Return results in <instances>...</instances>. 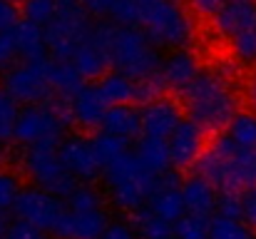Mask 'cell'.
Returning <instances> with one entry per match:
<instances>
[{"mask_svg": "<svg viewBox=\"0 0 256 239\" xmlns=\"http://www.w3.org/2000/svg\"><path fill=\"white\" fill-rule=\"evenodd\" d=\"M182 197H184V207L186 212L192 214H202V217H212L216 212V199H219V189L206 179L202 177L199 172L186 177L182 184Z\"/></svg>", "mask_w": 256, "mask_h": 239, "instance_id": "19", "label": "cell"}, {"mask_svg": "<svg viewBox=\"0 0 256 239\" xmlns=\"http://www.w3.org/2000/svg\"><path fill=\"white\" fill-rule=\"evenodd\" d=\"M12 35H15V43H18L20 60H25V63H42V60L50 58L48 43H45V28L20 18V23L12 28Z\"/></svg>", "mask_w": 256, "mask_h": 239, "instance_id": "23", "label": "cell"}, {"mask_svg": "<svg viewBox=\"0 0 256 239\" xmlns=\"http://www.w3.org/2000/svg\"><path fill=\"white\" fill-rule=\"evenodd\" d=\"M58 152L65 164V169L78 182H94L102 177V162L94 150V140L82 132H65V137L58 142Z\"/></svg>", "mask_w": 256, "mask_h": 239, "instance_id": "13", "label": "cell"}, {"mask_svg": "<svg viewBox=\"0 0 256 239\" xmlns=\"http://www.w3.org/2000/svg\"><path fill=\"white\" fill-rule=\"evenodd\" d=\"M214 214L239 217L242 219V192H236V189H219V199H216V212Z\"/></svg>", "mask_w": 256, "mask_h": 239, "instance_id": "35", "label": "cell"}, {"mask_svg": "<svg viewBox=\"0 0 256 239\" xmlns=\"http://www.w3.org/2000/svg\"><path fill=\"white\" fill-rule=\"evenodd\" d=\"M242 219L256 229V184L242 192Z\"/></svg>", "mask_w": 256, "mask_h": 239, "instance_id": "38", "label": "cell"}, {"mask_svg": "<svg viewBox=\"0 0 256 239\" xmlns=\"http://www.w3.org/2000/svg\"><path fill=\"white\" fill-rule=\"evenodd\" d=\"M100 239H140V234H137L134 224H130L124 219H117V222H110L107 224V229L102 232Z\"/></svg>", "mask_w": 256, "mask_h": 239, "instance_id": "37", "label": "cell"}, {"mask_svg": "<svg viewBox=\"0 0 256 239\" xmlns=\"http://www.w3.org/2000/svg\"><path fill=\"white\" fill-rule=\"evenodd\" d=\"M182 110L204 132H224L226 122L239 110V92L232 73L222 65L202 68L182 90Z\"/></svg>", "mask_w": 256, "mask_h": 239, "instance_id": "1", "label": "cell"}, {"mask_svg": "<svg viewBox=\"0 0 256 239\" xmlns=\"http://www.w3.org/2000/svg\"><path fill=\"white\" fill-rule=\"evenodd\" d=\"M92 140H94V150H97L100 162H102V169H104L107 164L117 162L122 155L130 152V142H127V140H120V137H114V135H107V132H102V130H100Z\"/></svg>", "mask_w": 256, "mask_h": 239, "instance_id": "29", "label": "cell"}, {"mask_svg": "<svg viewBox=\"0 0 256 239\" xmlns=\"http://www.w3.org/2000/svg\"><path fill=\"white\" fill-rule=\"evenodd\" d=\"M2 239H55V237H50L48 232H40L38 227H30V224L15 219L12 224H8Z\"/></svg>", "mask_w": 256, "mask_h": 239, "instance_id": "36", "label": "cell"}, {"mask_svg": "<svg viewBox=\"0 0 256 239\" xmlns=\"http://www.w3.org/2000/svg\"><path fill=\"white\" fill-rule=\"evenodd\" d=\"M70 63L75 65V70H78L87 82H90V80H100L107 70H112L110 55H107L104 45L92 35V30H90V35L85 38V43L75 50V55L70 58Z\"/></svg>", "mask_w": 256, "mask_h": 239, "instance_id": "20", "label": "cell"}, {"mask_svg": "<svg viewBox=\"0 0 256 239\" xmlns=\"http://www.w3.org/2000/svg\"><path fill=\"white\" fill-rule=\"evenodd\" d=\"M50 60V58H48ZM48 60L42 63H18L8 73H2V90L18 105H38L50 102L55 97L48 78Z\"/></svg>", "mask_w": 256, "mask_h": 239, "instance_id": "12", "label": "cell"}, {"mask_svg": "<svg viewBox=\"0 0 256 239\" xmlns=\"http://www.w3.org/2000/svg\"><path fill=\"white\" fill-rule=\"evenodd\" d=\"M65 204L68 212L55 232V239H100L112 222L104 197L92 182H78L65 197Z\"/></svg>", "mask_w": 256, "mask_h": 239, "instance_id": "7", "label": "cell"}, {"mask_svg": "<svg viewBox=\"0 0 256 239\" xmlns=\"http://www.w3.org/2000/svg\"><path fill=\"white\" fill-rule=\"evenodd\" d=\"M48 78H50V85H52V92L55 97L65 100L70 97L78 87H82L87 80L75 70V65L70 60H48Z\"/></svg>", "mask_w": 256, "mask_h": 239, "instance_id": "25", "label": "cell"}, {"mask_svg": "<svg viewBox=\"0 0 256 239\" xmlns=\"http://www.w3.org/2000/svg\"><path fill=\"white\" fill-rule=\"evenodd\" d=\"M92 15L82 0H58L55 18L45 25V43L52 60H70L92 30Z\"/></svg>", "mask_w": 256, "mask_h": 239, "instance_id": "9", "label": "cell"}, {"mask_svg": "<svg viewBox=\"0 0 256 239\" xmlns=\"http://www.w3.org/2000/svg\"><path fill=\"white\" fill-rule=\"evenodd\" d=\"M244 95H246L249 105L256 110V68H252L249 78H246V82H244Z\"/></svg>", "mask_w": 256, "mask_h": 239, "instance_id": "42", "label": "cell"}, {"mask_svg": "<svg viewBox=\"0 0 256 239\" xmlns=\"http://www.w3.org/2000/svg\"><path fill=\"white\" fill-rule=\"evenodd\" d=\"M58 13V0H20V18L45 28Z\"/></svg>", "mask_w": 256, "mask_h": 239, "instance_id": "31", "label": "cell"}, {"mask_svg": "<svg viewBox=\"0 0 256 239\" xmlns=\"http://www.w3.org/2000/svg\"><path fill=\"white\" fill-rule=\"evenodd\" d=\"M102 177H104V187H107V197L112 207L127 214H137L142 207H147L152 192L160 184V179L140 164L132 150L122 155L117 162L107 164L102 169Z\"/></svg>", "mask_w": 256, "mask_h": 239, "instance_id": "6", "label": "cell"}, {"mask_svg": "<svg viewBox=\"0 0 256 239\" xmlns=\"http://www.w3.org/2000/svg\"><path fill=\"white\" fill-rule=\"evenodd\" d=\"M209 222L212 217L184 212L174 222V239H209Z\"/></svg>", "mask_w": 256, "mask_h": 239, "instance_id": "30", "label": "cell"}, {"mask_svg": "<svg viewBox=\"0 0 256 239\" xmlns=\"http://www.w3.org/2000/svg\"><path fill=\"white\" fill-rule=\"evenodd\" d=\"M194 167L216 189L244 192L256 184V150L236 147L224 132L204 147Z\"/></svg>", "mask_w": 256, "mask_h": 239, "instance_id": "3", "label": "cell"}, {"mask_svg": "<svg viewBox=\"0 0 256 239\" xmlns=\"http://www.w3.org/2000/svg\"><path fill=\"white\" fill-rule=\"evenodd\" d=\"M147 207H150L154 214H160L162 219L172 222V224L186 212V207H184V197H182V189H179L176 179L172 177V172L167 174V177L160 179V184H157V189L152 192Z\"/></svg>", "mask_w": 256, "mask_h": 239, "instance_id": "22", "label": "cell"}, {"mask_svg": "<svg viewBox=\"0 0 256 239\" xmlns=\"http://www.w3.org/2000/svg\"><path fill=\"white\" fill-rule=\"evenodd\" d=\"M212 25L236 65L256 68V0H226Z\"/></svg>", "mask_w": 256, "mask_h": 239, "instance_id": "5", "label": "cell"}, {"mask_svg": "<svg viewBox=\"0 0 256 239\" xmlns=\"http://www.w3.org/2000/svg\"><path fill=\"white\" fill-rule=\"evenodd\" d=\"M65 107V115L70 120V125L80 127V130H100L102 117L107 112V100L102 97L97 82H85L82 87H78L70 97L60 100Z\"/></svg>", "mask_w": 256, "mask_h": 239, "instance_id": "14", "label": "cell"}, {"mask_svg": "<svg viewBox=\"0 0 256 239\" xmlns=\"http://www.w3.org/2000/svg\"><path fill=\"white\" fill-rule=\"evenodd\" d=\"M70 120L65 115L62 102H38V105H22L18 112L12 140L20 147L40 145V142H60L65 137Z\"/></svg>", "mask_w": 256, "mask_h": 239, "instance_id": "10", "label": "cell"}, {"mask_svg": "<svg viewBox=\"0 0 256 239\" xmlns=\"http://www.w3.org/2000/svg\"><path fill=\"white\" fill-rule=\"evenodd\" d=\"M182 120H184L182 117V107L172 97L154 95V97L144 100V105L140 107V127H142L140 137L167 140Z\"/></svg>", "mask_w": 256, "mask_h": 239, "instance_id": "16", "label": "cell"}, {"mask_svg": "<svg viewBox=\"0 0 256 239\" xmlns=\"http://www.w3.org/2000/svg\"><path fill=\"white\" fill-rule=\"evenodd\" d=\"M97 87H100L102 97L107 100V105H134V102H144L162 92L157 80L140 82L120 70H107L97 80Z\"/></svg>", "mask_w": 256, "mask_h": 239, "instance_id": "15", "label": "cell"}, {"mask_svg": "<svg viewBox=\"0 0 256 239\" xmlns=\"http://www.w3.org/2000/svg\"><path fill=\"white\" fill-rule=\"evenodd\" d=\"M18 112H20V105L0 87V142L12 140L15 122H18Z\"/></svg>", "mask_w": 256, "mask_h": 239, "instance_id": "33", "label": "cell"}, {"mask_svg": "<svg viewBox=\"0 0 256 239\" xmlns=\"http://www.w3.org/2000/svg\"><path fill=\"white\" fill-rule=\"evenodd\" d=\"M140 3V23L157 48L174 50L189 48L196 38V25L189 8L182 0H137Z\"/></svg>", "mask_w": 256, "mask_h": 239, "instance_id": "4", "label": "cell"}, {"mask_svg": "<svg viewBox=\"0 0 256 239\" xmlns=\"http://www.w3.org/2000/svg\"><path fill=\"white\" fill-rule=\"evenodd\" d=\"M209 239H254V229L239 217L212 214Z\"/></svg>", "mask_w": 256, "mask_h": 239, "instance_id": "28", "label": "cell"}, {"mask_svg": "<svg viewBox=\"0 0 256 239\" xmlns=\"http://www.w3.org/2000/svg\"><path fill=\"white\" fill-rule=\"evenodd\" d=\"M204 147H206V132L196 122H192L189 117H184L167 137L172 167H176V169H186V167L196 164Z\"/></svg>", "mask_w": 256, "mask_h": 239, "instance_id": "17", "label": "cell"}, {"mask_svg": "<svg viewBox=\"0 0 256 239\" xmlns=\"http://www.w3.org/2000/svg\"><path fill=\"white\" fill-rule=\"evenodd\" d=\"M224 135L244 150H256V110H236L224 127Z\"/></svg>", "mask_w": 256, "mask_h": 239, "instance_id": "26", "label": "cell"}, {"mask_svg": "<svg viewBox=\"0 0 256 239\" xmlns=\"http://www.w3.org/2000/svg\"><path fill=\"white\" fill-rule=\"evenodd\" d=\"M5 229H8V222H5V217H2V212H0V239L5 234Z\"/></svg>", "mask_w": 256, "mask_h": 239, "instance_id": "44", "label": "cell"}, {"mask_svg": "<svg viewBox=\"0 0 256 239\" xmlns=\"http://www.w3.org/2000/svg\"><path fill=\"white\" fill-rule=\"evenodd\" d=\"M18 167H20V174L30 184L48 189L52 194H60V197H68L72 187L78 184V179L65 169L60 159L58 142H40V145L22 147L18 157Z\"/></svg>", "mask_w": 256, "mask_h": 239, "instance_id": "8", "label": "cell"}, {"mask_svg": "<svg viewBox=\"0 0 256 239\" xmlns=\"http://www.w3.org/2000/svg\"><path fill=\"white\" fill-rule=\"evenodd\" d=\"M102 132L107 135H114L120 140H137L142 135V127H140V107L134 105H110L104 117H102V125H100Z\"/></svg>", "mask_w": 256, "mask_h": 239, "instance_id": "21", "label": "cell"}, {"mask_svg": "<svg viewBox=\"0 0 256 239\" xmlns=\"http://www.w3.org/2000/svg\"><path fill=\"white\" fill-rule=\"evenodd\" d=\"M202 70L199 58L189 50V48H174L162 58L160 73H157V85L160 90H174L182 92L192 80L196 78V73Z\"/></svg>", "mask_w": 256, "mask_h": 239, "instance_id": "18", "label": "cell"}, {"mask_svg": "<svg viewBox=\"0 0 256 239\" xmlns=\"http://www.w3.org/2000/svg\"><path fill=\"white\" fill-rule=\"evenodd\" d=\"M12 3H20V0H12Z\"/></svg>", "mask_w": 256, "mask_h": 239, "instance_id": "45", "label": "cell"}, {"mask_svg": "<svg viewBox=\"0 0 256 239\" xmlns=\"http://www.w3.org/2000/svg\"><path fill=\"white\" fill-rule=\"evenodd\" d=\"M20 53L12 30H0V73H8L12 65H18Z\"/></svg>", "mask_w": 256, "mask_h": 239, "instance_id": "34", "label": "cell"}, {"mask_svg": "<svg viewBox=\"0 0 256 239\" xmlns=\"http://www.w3.org/2000/svg\"><path fill=\"white\" fill-rule=\"evenodd\" d=\"M20 23V8L12 0H0V30H12Z\"/></svg>", "mask_w": 256, "mask_h": 239, "instance_id": "39", "label": "cell"}, {"mask_svg": "<svg viewBox=\"0 0 256 239\" xmlns=\"http://www.w3.org/2000/svg\"><path fill=\"white\" fill-rule=\"evenodd\" d=\"M134 157L140 159V164L154 174L157 179L167 177L172 172V159H170V150H167V140H152V137H137V145H134Z\"/></svg>", "mask_w": 256, "mask_h": 239, "instance_id": "24", "label": "cell"}, {"mask_svg": "<svg viewBox=\"0 0 256 239\" xmlns=\"http://www.w3.org/2000/svg\"><path fill=\"white\" fill-rule=\"evenodd\" d=\"M134 229L140 239H172L174 237V224L154 214L150 207H142L134 217Z\"/></svg>", "mask_w": 256, "mask_h": 239, "instance_id": "27", "label": "cell"}, {"mask_svg": "<svg viewBox=\"0 0 256 239\" xmlns=\"http://www.w3.org/2000/svg\"><path fill=\"white\" fill-rule=\"evenodd\" d=\"M189 3V8L196 13V15H202V18H212L226 0H186Z\"/></svg>", "mask_w": 256, "mask_h": 239, "instance_id": "41", "label": "cell"}, {"mask_svg": "<svg viewBox=\"0 0 256 239\" xmlns=\"http://www.w3.org/2000/svg\"><path fill=\"white\" fill-rule=\"evenodd\" d=\"M114 3H117V0H82L85 10L92 18H110Z\"/></svg>", "mask_w": 256, "mask_h": 239, "instance_id": "40", "label": "cell"}, {"mask_svg": "<svg viewBox=\"0 0 256 239\" xmlns=\"http://www.w3.org/2000/svg\"><path fill=\"white\" fill-rule=\"evenodd\" d=\"M5 159H8V152H5V145L0 142V169L5 167Z\"/></svg>", "mask_w": 256, "mask_h": 239, "instance_id": "43", "label": "cell"}, {"mask_svg": "<svg viewBox=\"0 0 256 239\" xmlns=\"http://www.w3.org/2000/svg\"><path fill=\"white\" fill-rule=\"evenodd\" d=\"M92 35L104 45L112 70H120L140 82L157 78L162 65V48L137 25H120L114 20H100L92 25Z\"/></svg>", "mask_w": 256, "mask_h": 239, "instance_id": "2", "label": "cell"}, {"mask_svg": "<svg viewBox=\"0 0 256 239\" xmlns=\"http://www.w3.org/2000/svg\"><path fill=\"white\" fill-rule=\"evenodd\" d=\"M22 192V174L12 172V169H0V212H10L18 202Z\"/></svg>", "mask_w": 256, "mask_h": 239, "instance_id": "32", "label": "cell"}, {"mask_svg": "<svg viewBox=\"0 0 256 239\" xmlns=\"http://www.w3.org/2000/svg\"><path fill=\"white\" fill-rule=\"evenodd\" d=\"M12 212H15V219H20L30 227H38L40 232H48L50 237H55V232L68 212V204H65V197L52 194L48 189H40L35 184H28V187H22Z\"/></svg>", "mask_w": 256, "mask_h": 239, "instance_id": "11", "label": "cell"}]
</instances>
